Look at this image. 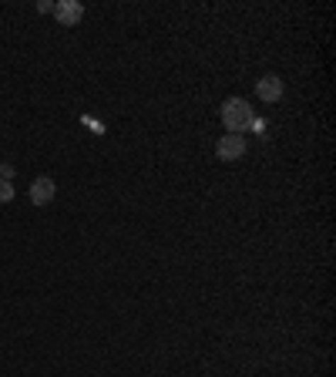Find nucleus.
Here are the masks:
<instances>
[{
	"instance_id": "1",
	"label": "nucleus",
	"mask_w": 336,
	"mask_h": 377,
	"mask_svg": "<svg viewBox=\"0 0 336 377\" xmlns=\"http://www.w3.org/2000/svg\"><path fill=\"white\" fill-rule=\"evenodd\" d=\"M252 121H256V108H252L246 98H229V102L222 104V125L229 129V135L249 131Z\"/></svg>"
},
{
	"instance_id": "2",
	"label": "nucleus",
	"mask_w": 336,
	"mask_h": 377,
	"mask_svg": "<svg viewBox=\"0 0 336 377\" xmlns=\"http://www.w3.org/2000/svg\"><path fill=\"white\" fill-rule=\"evenodd\" d=\"M215 155L222 162H239L246 155V135H222L219 145H215Z\"/></svg>"
},
{
	"instance_id": "3",
	"label": "nucleus",
	"mask_w": 336,
	"mask_h": 377,
	"mask_svg": "<svg viewBox=\"0 0 336 377\" xmlns=\"http://www.w3.org/2000/svg\"><path fill=\"white\" fill-rule=\"evenodd\" d=\"M51 13L65 27H74V24H81V17H84V4H78V0H61V4H54Z\"/></svg>"
},
{
	"instance_id": "4",
	"label": "nucleus",
	"mask_w": 336,
	"mask_h": 377,
	"mask_svg": "<svg viewBox=\"0 0 336 377\" xmlns=\"http://www.w3.org/2000/svg\"><path fill=\"white\" fill-rule=\"evenodd\" d=\"M54 195H57V185L47 175H40V179L30 182V202L34 206H47V202H54Z\"/></svg>"
},
{
	"instance_id": "5",
	"label": "nucleus",
	"mask_w": 336,
	"mask_h": 377,
	"mask_svg": "<svg viewBox=\"0 0 336 377\" xmlns=\"http://www.w3.org/2000/svg\"><path fill=\"white\" fill-rule=\"evenodd\" d=\"M256 94L262 102H279L283 98V78L279 75H262L256 81Z\"/></svg>"
},
{
	"instance_id": "6",
	"label": "nucleus",
	"mask_w": 336,
	"mask_h": 377,
	"mask_svg": "<svg viewBox=\"0 0 336 377\" xmlns=\"http://www.w3.org/2000/svg\"><path fill=\"white\" fill-rule=\"evenodd\" d=\"M13 199V182L11 179H0V202H11Z\"/></svg>"
},
{
	"instance_id": "7",
	"label": "nucleus",
	"mask_w": 336,
	"mask_h": 377,
	"mask_svg": "<svg viewBox=\"0 0 336 377\" xmlns=\"http://www.w3.org/2000/svg\"><path fill=\"white\" fill-rule=\"evenodd\" d=\"M0 172H4V162H0Z\"/></svg>"
}]
</instances>
